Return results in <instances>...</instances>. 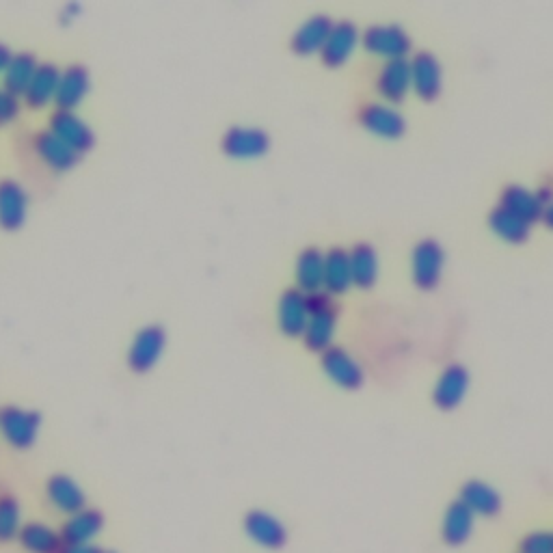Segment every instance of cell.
I'll return each instance as SVG.
<instances>
[{
	"instance_id": "obj_1",
	"label": "cell",
	"mask_w": 553,
	"mask_h": 553,
	"mask_svg": "<svg viewBox=\"0 0 553 553\" xmlns=\"http://www.w3.org/2000/svg\"><path fill=\"white\" fill-rule=\"evenodd\" d=\"M309 322L303 333L305 346L309 350H322L325 353L327 348L333 346V335L337 325V309L333 303V296L329 292H314L309 294Z\"/></svg>"
},
{
	"instance_id": "obj_2",
	"label": "cell",
	"mask_w": 553,
	"mask_h": 553,
	"mask_svg": "<svg viewBox=\"0 0 553 553\" xmlns=\"http://www.w3.org/2000/svg\"><path fill=\"white\" fill-rule=\"evenodd\" d=\"M42 415L22 407H5L0 411V433L18 450H26L37 441Z\"/></svg>"
},
{
	"instance_id": "obj_3",
	"label": "cell",
	"mask_w": 553,
	"mask_h": 553,
	"mask_svg": "<svg viewBox=\"0 0 553 553\" xmlns=\"http://www.w3.org/2000/svg\"><path fill=\"white\" fill-rule=\"evenodd\" d=\"M363 48L389 61L407 59L411 52V39L396 24H374L363 33Z\"/></svg>"
},
{
	"instance_id": "obj_4",
	"label": "cell",
	"mask_w": 553,
	"mask_h": 553,
	"mask_svg": "<svg viewBox=\"0 0 553 553\" xmlns=\"http://www.w3.org/2000/svg\"><path fill=\"white\" fill-rule=\"evenodd\" d=\"M445 264V253L437 240H422L420 245L413 249L411 268L413 281L422 290H433L439 286L441 273Z\"/></svg>"
},
{
	"instance_id": "obj_5",
	"label": "cell",
	"mask_w": 553,
	"mask_h": 553,
	"mask_svg": "<svg viewBox=\"0 0 553 553\" xmlns=\"http://www.w3.org/2000/svg\"><path fill=\"white\" fill-rule=\"evenodd\" d=\"M165 344H167V335L163 327L152 325L141 329L137 335H134L128 350L130 368L134 372H150L158 363L160 355H163Z\"/></svg>"
},
{
	"instance_id": "obj_6",
	"label": "cell",
	"mask_w": 553,
	"mask_h": 553,
	"mask_svg": "<svg viewBox=\"0 0 553 553\" xmlns=\"http://www.w3.org/2000/svg\"><path fill=\"white\" fill-rule=\"evenodd\" d=\"M309 312H312V309H309V294H305L299 288L283 290L277 305L279 329L290 337L303 335L309 322Z\"/></svg>"
},
{
	"instance_id": "obj_7",
	"label": "cell",
	"mask_w": 553,
	"mask_h": 553,
	"mask_svg": "<svg viewBox=\"0 0 553 553\" xmlns=\"http://www.w3.org/2000/svg\"><path fill=\"white\" fill-rule=\"evenodd\" d=\"M322 370L329 379L344 389H359L363 385V368L359 361L342 346H331L322 353Z\"/></svg>"
},
{
	"instance_id": "obj_8",
	"label": "cell",
	"mask_w": 553,
	"mask_h": 553,
	"mask_svg": "<svg viewBox=\"0 0 553 553\" xmlns=\"http://www.w3.org/2000/svg\"><path fill=\"white\" fill-rule=\"evenodd\" d=\"M271 137L262 128L234 126L225 132L223 150L234 158H258L268 152Z\"/></svg>"
},
{
	"instance_id": "obj_9",
	"label": "cell",
	"mask_w": 553,
	"mask_h": 553,
	"mask_svg": "<svg viewBox=\"0 0 553 553\" xmlns=\"http://www.w3.org/2000/svg\"><path fill=\"white\" fill-rule=\"evenodd\" d=\"M245 532L253 543L264 549H281L288 541V530L266 510H251L245 517Z\"/></svg>"
},
{
	"instance_id": "obj_10",
	"label": "cell",
	"mask_w": 553,
	"mask_h": 553,
	"mask_svg": "<svg viewBox=\"0 0 553 553\" xmlns=\"http://www.w3.org/2000/svg\"><path fill=\"white\" fill-rule=\"evenodd\" d=\"M361 126L370 130L376 137L383 139H398L407 130V121L391 106L385 104H366L359 113Z\"/></svg>"
},
{
	"instance_id": "obj_11",
	"label": "cell",
	"mask_w": 553,
	"mask_h": 553,
	"mask_svg": "<svg viewBox=\"0 0 553 553\" xmlns=\"http://www.w3.org/2000/svg\"><path fill=\"white\" fill-rule=\"evenodd\" d=\"M50 130L72 145L78 154L91 150L96 143V134L74 111H57L50 117Z\"/></svg>"
},
{
	"instance_id": "obj_12",
	"label": "cell",
	"mask_w": 553,
	"mask_h": 553,
	"mask_svg": "<svg viewBox=\"0 0 553 553\" xmlns=\"http://www.w3.org/2000/svg\"><path fill=\"white\" fill-rule=\"evenodd\" d=\"M411 83L422 100H435L443 89V72L430 52H420L411 61Z\"/></svg>"
},
{
	"instance_id": "obj_13",
	"label": "cell",
	"mask_w": 553,
	"mask_h": 553,
	"mask_svg": "<svg viewBox=\"0 0 553 553\" xmlns=\"http://www.w3.org/2000/svg\"><path fill=\"white\" fill-rule=\"evenodd\" d=\"M376 89H379V93L385 100L402 102L404 98H407L409 89H413L411 61H407V59L387 61L381 67L379 78H376Z\"/></svg>"
},
{
	"instance_id": "obj_14",
	"label": "cell",
	"mask_w": 553,
	"mask_h": 553,
	"mask_svg": "<svg viewBox=\"0 0 553 553\" xmlns=\"http://www.w3.org/2000/svg\"><path fill=\"white\" fill-rule=\"evenodd\" d=\"M502 208H506L508 212L517 214L519 219H523L525 223H536L538 219L545 217V199L541 197V193H532L528 191V188L523 186H506L504 193H502V204H499Z\"/></svg>"
},
{
	"instance_id": "obj_15",
	"label": "cell",
	"mask_w": 553,
	"mask_h": 553,
	"mask_svg": "<svg viewBox=\"0 0 553 553\" xmlns=\"http://www.w3.org/2000/svg\"><path fill=\"white\" fill-rule=\"evenodd\" d=\"M91 89V76L85 65H70L61 72L59 89H57V106L59 111H74L76 106L85 100Z\"/></svg>"
},
{
	"instance_id": "obj_16",
	"label": "cell",
	"mask_w": 553,
	"mask_h": 553,
	"mask_svg": "<svg viewBox=\"0 0 553 553\" xmlns=\"http://www.w3.org/2000/svg\"><path fill=\"white\" fill-rule=\"evenodd\" d=\"M359 44V29L353 22H337L333 24V31L327 39L325 48H322V59L331 67L344 65Z\"/></svg>"
},
{
	"instance_id": "obj_17",
	"label": "cell",
	"mask_w": 553,
	"mask_h": 553,
	"mask_svg": "<svg viewBox=\"0 0 553 553\" xmlns=\"http://www.w3.org/2000/svg\"><path fill=\"white\" fill-rule=\"evenodd\" d=\"M35 152L39 154V158H42L48 167L57 169V171L72 169L80 158V154L74 150V147L67 145L52 130H44V132L37 134V137H35Z\"/></svg>"
},
{
	"instance_id": "obj_18",
	"label": "cell",
	"mask_w": 553,
	"mask_h": 553,
	"mask_svg": "<svg viewBox=\"0 0 553 553\" xmlns=\"http://www.w3.org/2000/svg\"><path fill=\"white\" fill-rule=\"evenodd\" d=\"M29 197L16 180H0V225L5 229H18L26 221Z\"/></svg>"
},
{
	"instance_id": "obj_19",
	"label": "cell",
	"mask_w": 553,
	"mask_h": 553,
	"mask_svg": "<svg viewBox=\"0 0 553 553\" xmlns=\"http://www.w3.org/2000/svg\"><path fill=\"white\" fill-rule=\"evenodd\" d=\"M46 493L50 504L70 517L80 510H85L87 506V497L83 489H80L78 482L70 476H63V474L52 476L46 484Z\"/></svg>"
},
{
	"instance_id": "obj_20",
	"label": "cell",
	"mask_w": 553,
	"mask_h": 553,
	"mask_svg": "<svg viewBox=\"0 0 553 553\" xmlns=\"http://www.w3.org/2000/svg\"><path fill=\"white\" fill-rule=\"evenodd\" d=\"M469 387V372L463 366H448L439 376L433 400L439 409L452 411L463 402Z\"/></svg>"
},
{
	"instance_id": "obj_21",
	"label": "cell",
	"mask_w": 553,
	"mask_h": 553,
	"mask_svg": "<svg viewBox=\"0 0 553 553\" xmlns=\"http://www.w3.org/2000/svg\"><path fill=\"white\" fill-rule=\"evenodd\" d=\"M325 258L327 253H322L316 247H307L299 253V260H296V288L305 294H314L325 288Z\"/></svg>"
},
{
	"instance_id": "obj_22",
	"label": "cell",
	"mask_w": 553,
	"mask_h": 553,
	"mask_svg": "<svg viewBox=\"0 0 553 553\" xmlns=\"http://www.w3.org/2000/svg\"><path fill=\"white\" fill-rule=\"evenodd\" d=\"M104 528V517L98 510H80L76 515L65 521L61 538L63 545H91L93 538H96Z\"/></svg>"
},
{
	"instance_id": "obj_23",
	"label": "cell",
	"mask_w": 553,
	"mask_h": 553,
	"mask_svg": "<svg viewBox=\"0 0 553 553\" xmlns=\"http://www.w3.org/2000/svg\"><path fill=\"white\" fill-rule=\"evenodd\" d=\"M476 515L471 512L461 499L458 502L450 504L448 510H445L443 515V523H441V536L445 545L450 547H461L469 541L471 532H474V519Z\"/></svg>"
},
{
	"instance_id": "obj_24",
	"label": "cell",
	"mask_w": 553,
	"mask_h": 553,
	"mask_svg": "<svg viewBox=\"0 0 553 553\" xmlns=\"http://www.w3.org/2000/svg\"><path fill=\"white\" fill-rule=\"evenodd\" d=\"M331 31H333L331 18L312 16L294 31L292 48L294 52H299V55H314V52H322Z\"/></svg>"
},
{
	"instance_id": "obj_25",
	"label": "cell",
	"mask_w": 553,
	"mask_h": 553,
	"mask_svg": "<svg viewBox=\"0 0 553 553\" xmlns=\"http://www.w3.org/2000/svg\"><path fill=\"white\" fill-rule=\"evenodd\" d=\"M59 80H61V70L55 63L39 65L29 89H26V93H24L26 104H29L31 109H42V106L55 100L57 89H59Z\"/></svg>"
},
{
	"instance_id": "obj_26",
	"label": "cell",
	"mask_w": 553,
	"mask_h": 553,
	"mask_svg": "<svg viewBox=\"0 0 553 553\" xmlns=\"http://www.w3.org/2000/svg\"><path fill=\"white\" fill-rule=\"evenodd\" d=\"M461 502L474 512V515L482 517H495L502 510V497L487 482L469 480L461 489Z\"/></svg>"
},
{
	"instance_id": "obj_27",
	"label": "cell",
	"mask_w": 553,
	"mask_h": 553,
	"mask_svg": "<svg viewBox=\"0 0 553 553\" xmlns=\"http://www.w3.org/2000/svg\"><path fill=\"white\" fill-rule=\"evenodd\" d=\"M353 286V268H350V251L335 247L325 258V290L335 296L344 294Z\"/></svg>"
},
{
	"instance_id": "obj_28",
	"label": "cell",
	"mask_w": 553,
	"mask_h": 553,
	"mask_svg": "<svg viewBox=\"0 0 553 553\" xmlns=\"http://www.w3.org/2000/svg\"><path fill=\"white\" fill-rule=\"evenodd\" d=\"M18 538L29 553H59L63 549L61 534L46 523H26Z\"/></svg>"
},
{
	"instance_id": "obj_29",
	"label": "cell",
	"mask_w": 553,
	"mask_h": 553,
	"mask_svg": "<svg viewBox=\"0 0 553 553\" xmlns=\"http://www.w3.org/2000/svg\"><path fill=\"white\" fill-rule=\"evenodd\" d=\"M489 225L495 232V236H499L506 242H512V245H523V242L530 238V232H532L530 223H525L523 219L517 217V214L508 212L502 206L495 208L489 214Z\"/></svg>"
},
{
	"instance_id": "obj_30",
	"label": "cell",
	"mask_w": 553,
	"mask_h": 553,
	"mask_svg": "<svg viewBox=\"0 0 553 553\" xmlns=\"http://www.w3.org/2000/svg\"><path fill=\"white\" fill-rule=\"evenodd\" d=\"M350 268H353V283L359 288H372L379 279V255L374 247L359 242L350 251Z\"/></svg>"
},
{
	"instance_id": "obj_31",
	"label": "cell",
	"mask_w": 553,
	"mask_h": 553,
	"mask_svg": "<svg viewBox=\"0 0 553 553\" xmlns=\"http://www.w3.org/2000/svg\"><path fill=\"white\" fill-rule=\"evenodd\" d=\"M37 67L39 63L31 52H18V55H13L5 70V89L11 91L13 96H20V93L24 96L37 72Z\"/></svg>"
},
{
	"instance_id": "obj_32",
	"label": "cell",
	"mask_w": 553,
	"mask_h": 553,
	"mask_svg": "<svg viewBox=\"0 0 553 553\" xmlns=\"http://www.w3.org/2000/svg\"><path fill=\"white\" fill-rule=\"evenodd\" d=\"M22 512L16 499L3 495L0 497V543H9L22 532Z\"/></svg>"
},
{
	"instance_id": "obj_33",
	"label": "cell",
	"mask_w": 553,
	"mask_h": 553,
	"mask_svg": "<svg viewBox=\"0 0 553 553\" xmlns=\"http://www.w3.org/2000/svg\"><path fill=\"white\" fill-rule=\"evenodd\" d=\"M521 553H553V532H532L521 541Z\"/></svg>"
},
{
	"instance_id": "obj_34",
	"label": "cell",
	"mask_w": 553,
	"mask_h": 553,
	"mask_svg": "<svg viewBox=\"0 0 553 553\" xmlns=\"http://www.w3.org/2000/svg\"><path fill=\"white\" fill-rule=\"evenodd\" d=\"M20 113V100L18 96H13L11 91H7L5 87H0V126L9 124L18 117Z\"/></svg>"
},
{
	"instance_id": "obj_35",
	"label": "cell",
	"mask_w": 553,
	"mask_h": 553,
	"mask_svg": "<svg viewBox=\"0 0 553 553\" xmlns=\"http://www.w3.org/2000/svg\"><path fill=\"white\" fill-rule=\"evenodd\" d=\"M59 553H109L96 545H63Z\"/></svg>"
},
{
	"instance_id": "obj_36",
	"label": "cell",
	"mask_w": 553,
	"mask_h": 553,
	"mask_svg": "<svg viewBox=\"0 0 553 553\" xmlns=\"http://www.w3.org/2000/svg\"><path fill=\"white\" fill-rule=\"evenodd\" d=\"M11 50H9V46H5V44H0V72H3L5 74V70H7V65H9V61H11Z\"/></svg>"
},
{
	"instance_id": "obj_37",
	"label": "cell",
	"mask_w": 553,
	"mask_h": 553,
	"mask_svg": "<svg viewBox=\"0 0 553 553\" xmlns=\"http://www.w3.org/2000/svg\"><path fill=\"white\" fill-rule=\"evenodd\" d=\"M543 219H545V223L553 229V201H549V206L545 208V217H543Z\"/></svg>"
}]
</instances>
